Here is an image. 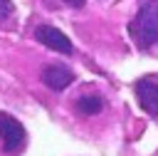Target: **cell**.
I'll use <instances>...</instances> for the list:
<instances>
[{
	"instance_id": "obj_1",
	"label": "cell",
	"mask_w": 158,
	"mask_h": 156,
	"mask_svg": "<svg viewBox=\"0 0 158 156\" xmlns=\"http://www.w3.org/2000/svg\"><path fill=\"white\" fill-rule=\"evenodd\" d=\"M128 35L138 50L148 52L158 45V0H143L128 22Z\"/></svg>"
},
{
	"instance_id": "obj_2",
	"label": "cell",
	"mask_w": 158,
	"mask_h": 156,
	"mask_svg": "<svg viewBox=\"0 0 158 156\" xmlns=\"http://www.w3.org/2000/svg\"><path fill=\"white\" fill-rule=\"evenodd\" d=\"M25 144H27L25 126L15 116L0 111V156H20Z\"/></svg>"
},
{
	"instance_id": "obj_3",
	"label": "cell",
	"mask_w": 158,
	"mask_h": 156,
	"mask_svg": "<svg viewBox=\"0 0 158 156\" xmlns=\"http://www.w3.org/2000/svg\"><path fill=\"white\" fill-rule=\"evenodd\" d=\"M35 40L40 45L54 50V52H62V54H72V50H74L72 42H69V37L64 32H59L57 27H49V25H40L35 30Z\"/></svg>"
},
{
	"instance_id": "obj_4",
	"label": "cell",
	"mask_w": 158,
	"mask_h": 156,
	"mask_svg": "<svg viewBox=\"0 0 158 156\" xmlns=\"http://www.w3.org/2000/svg\"><path fill=\"white\" fill-rule=\"evenodd\" d=\"M133 92H136V99H138L141 109L148 116H158V84L153 79H138Z\"/></svg>"
},
{
	"instance_id": "obj_5",
	"label": "cell",
	"mask_w": 158,
	"mask_h": 156,
	"mask_svg": "<svg viewBox=\"0 0 158 156\" xmlns=\"http://www.w3.org/2000/svg\"><path fill=\"white\" fill-rule=\"evenodd\" d=\"M42 82H44L49 89L62 92V89H67V87L74 82V72H72L69 67H64V64H47V67L42 69Z\"/></svg>"
},
{
	"instance_id": "obj_6",
	"label": "cell",
	"mask_w": 158,
	"mask_h": 156,
	"mask_svg": "<svg viewBox=\"0 0 158 156\" xmlns=\"http://www.w3.org/2000/svg\"><path fill=\"white\" fill-rule=\"evenodd\" d=\"M106 109V99L101 94H81L77 102H74V111L79 116H99L101 111Z\"/></svg>"
},
{
	"instance_id": "obj_7",
	"label": "cell",
	"mask_w": 158,
	"mask_h": 156,
	"mask_svg": "<svg viewBox=\"0 0 158 156\" xmlns=\"http://www.w3.org/2000/svg\"><path fill=\"white\" fill-rule=\"evenodd\" d=\"M12 15V2L10 0H0V20H7Z\"/></svg>"
},
{
	"instance_id": "obj_8",
	"label": "cell",
	"mask_w": 158,
	"mask_h": 156,
	"mask_svg": "<svg viewBox=\"0 0 158 156\" xmlns=\"http://www.w3.org/2000/svg\"><path fill=\"white\" fill-rule=\"evenodd\" d=\"M64 2H67L69 7H81V5H84V0H64Z\"/></svg>"
}]
</instances>
